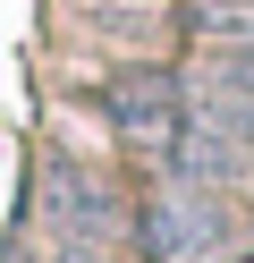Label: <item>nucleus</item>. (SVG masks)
<instances>
[{
	"label": "nucleus",
	"mask_w": 254,
	"mask_h": 263,
	"mask_svg": "<svg viewBox=\"0 0 254 263\" xmlns=\"http://www.w3.org/2000/svg\"><path fill=\"white\" fill-rule=\"evenodd\" d=\"M0 263H34V255H26V238H0Z\"/></svg>",
	"instance_id": "obj_5"
},
{
	"label": "nucleus",
	"mask_w": 254,
	"mask_h": 263,
	"mask_svg": "<svg viewBox=\"0 0 254 263\" xmlns=\"http://www.w3.org/2000/svg\"><path fill=\"white\" fill-rule=\"evenodd\" d=\"M144 246H152V263H195V255H212V246H220V204H212V187H169L161 204L144 212Z\"/></svg>",
	"instance_id": "obj_3"
},
{
	"label": "nucleus",
	"mask_w": 254,
	"mask_h": 263,
	"mask_svg": "<svg viewBox=\"0 0 254 263\" xmlns=\"http://www.w3.org/2000/svg\"><path fill=\"white\" fill-rule=\"evenodd\" d=\"M102 102H110V127L127 144H144V153L169 161V144L186 136V85L169 68H119L110 85H102Z\"/></svg>",
	"instance_id": "obj_1"
},
{
	"label": "nucleus",
	"mask_w": 254,
	"mask_h": 263,
	"mask_svg": "<svg viewBox=\"0 0 254 263\" xmlns=\"http://www.w3.org/2000/svg\"><path fill=\"white\" fill-rule=\"evenodd\" d=\"M43 212H51L60 238H102V246H110V229H119V195L102 187L85 161H68V153L43 170Z\"/></svg>",
	"instance_id": "obj_2"
},
{
	"label": "nucleus",
	"mask_w": 254,
	"mask_h": 263,
	"mask_svg": "<svg viewBox=\"0 0 254 263\" xmlns=\"http://www.w3.org/2000/svg\"><path fill=\"white\" fill-rule=\"evenodd\" d=\"M51 263H110V246H102V238H60Z\"/></svg>",
	"instance_id": "obj_4"
}]
</instances>
